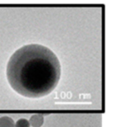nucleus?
I'll return each mask as SVG.
<instances>
[{
    "label": "nucleus",
    "instance_id": "1",
    "mask_svg": "<svg viewBox=\"0 0 118 127\" xmlns=\"http://www.w3.org/2000/svg\"><path fill=\"white\" fill-rule=\"evenodd\" d=\"M7 78L13 91L26 98L50 95L61 78V64L54 52L40 44L19 48L10 57Z\"/></svg>",
    "mask_w": 118,
    "mask_h": 127
},
{
    "label": "nucleus",
    "instance_id": "2",
    "mask_svg": "<svg viewBox=\"0 0 118 127\" xmlns=\"http://www.w3.org/2000/svg\"><path fill=\"white\" fill-rule=\"evenodd\" d=\"M28 122L32 127H41L44 124V116L42 114H34Z\"/></svg>",
    "mask_w": 118,
    "mask_h": 127
},
{
    "label": "nucleus",
    "instance_id": "3",
    "mask_svg": "<svg viewBox=\"0 0 118 127\" xmlns=\"http://www.w3.org/2000/svg\"><path fill=\"white\" fill-rule=\"evenodd\" d=\"M0 127H15V122L11 117H0Z\"/></svg>",
    "mask_w": 118,
    "mask_h": 127
},
{
    "label": "nucleus",
    "instance_id": "4",
    "mask_svg": "<svg viewBox=\"0 0 118 127\" xmlns=\"http://www.w3.org/2000/svg\"><path fill=\"white\" fill-rule=\"evenodd\" d=\"M29 122L25 118H20L15 123V127H30Z\"/></svg>",
    "mask_w": 118,
    "mask_h": 127
}]
</instances>
